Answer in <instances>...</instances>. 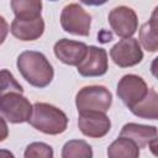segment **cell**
Returning <instances> with one entry per match:
<instances>
[{"instance_id":"1","label":"cell","mask_w":158,"mask_h":158,"mask_svg":"<svg viewBox=\"0 0 158 158\" xmlns=\"http://www.w3.org/2000/svg\"><path fill=\"white\" fill-rule=\"evenodd\" d=\"M17 69L23 79L36 88H46L51 84L54 70L46 56L36 51H25L17 57Z\"/></svg>"},{"instance_id":"2","label":"cell","mask_w":158,"mask_h":158,"mask_svg":"<svg viewBox=\"0 0 158 158\" xmlns=\"http://www.w3.org/2000/svg\"><path fill=\"white\" fill-rule=\"evenodd\" d=\"M30 125L46 135H59L67 130L68 117L58 107L47 102H36L32 105Z\"/></svg>"},{"instance_id":"3","label":"cell","mask_w":158,"mask_h":158,"mask_svg":"<svg viewBox=\"0 0 158 158\" xmlns=\"http://www.w3.org/2000/svg\"><path fill=\"white\" fill-rule=\"evenodd\" d=\"M112 104V95L109 89L102 85H90L81 88L75 96L78 112L99 111L106 112Z\"/></svg>"},{"instance_id":"4","label":"cell","mask_w":158,"mask_h":158,"mask_svg":"<svg viewBox=\"0 0 158 158\" xmlns=\"http://www.w3.org/2000/svg\"><path fill=\"white\" fill-rule=\"evenodd\" d=\"M32 114L31 102L22 93H9L0 98V116L11 123L28 122Z\"/></svg>"},{"instance_id":"5","label":"cell","mask_w":158,"mask_h":158,"mask_svg":"<svg viewBox=\"0 0 158 158\" xmlns=\"http://www.w3.org/2000/svg\"><path fill=\"white\" fill-rule=\"evenodd\" d=\"M60 25L65 32L85 37L90 33L91 16L79 4H68L62 10Z\"/></svg>"},{"instance_id":"6","label":"cell","mask_w":158,"mask_h":158,"mask_svg":"<svg viewBox=\"0 0 158 158\" xmlns=\"http://www.w3.org/2000/svg\"><path fill=\"white\" fill-rule=\"evenodd\" d=\"M148 90L146 81L136 74L123 75L117 84V95L130 110L147 96Z\"/></svg>"},{"instance_id":"7","label":"cell","mask_w":158,"mask_h":158,"mask_svg":"<svg viewBox=\"0 0 158 158\" xmlns=\"http://www.w3.org/2000/svg\"><path fill=\"white\" fill-rule=\"evenodd\" d=\"M110 57L116 65L127 68L138 64L143 59V52L138 41L133 37H130L118 41L110 49Z\"/></svg>"},{"instance_id":"8","label":"cell","mask_w":158,"mask_h":158,"mask_svg":"<svg viewBox=\"0 0 158 158\" xmlns=\"http://www.w3.org/2000/svg\"><path fill=\"white\" fill-rule=\"evenodd\" d=\"M107 20L112 31L122 38H130L138 26L136 12L127 6L114 7L109 14Z\"/></svg>"},{"instance_id":"9","label":"cell","mask_w":158,"mask_h":158,"mask_svg":"<svg viewBox=\"0 0 158 158\" xmlns=\"http://www.w3.org/2000/svg\"><path fill=\"white\" fill-rule=\"evenodd\" d=\"M81 77H100L109 69L107 53L104 48L89 46L84 59L77 65Z\"/></svg>"},{"instance_id":"10","label":"cell","mask_w":158,"mask_h":158,"mask_svg":"<svg viewBox=\"0 0 158 158\" xmlns=\"http://www.w3.org/2000/svg\"><path fill=\"white\" fill-rule=\"evenodd\" d=\"M78 126L83 135L91 138H100L110 131L111 121L104 112L85 111L79 114Z\"/></svg>"},{"instance_id":"11","label":"cell","mask_w":158,"mask_h":158,"mask_svg":"<svg viewBox=\"0 0 158 158\" xmlns=\"http://www.w3.org/2000/svg\"><path fill=\"white\" fill-rule=\"evenodd\" d=\"M120 137H125L132 141L138 148H146L148 146L152 149L153 154H157L156 152L157 128L154 126H146V125L130 122L122 127L120 132Z\"/></svg>"},{"instance_id":"12","label":"cell","mask_w":158,"mask_h":158,"mask_svg":"<svg viewBox=\"0 0 158 158\" xmlns=\"http://www.w3.org/2000/svg\"><path fill=\"white\" fill-rule=\"evenodd\" d=\"M53 49L56 57L64 64L78 65L84 59L88 51V46L83 42L62 38L58 42H56Z\"/></svg>"},{"instance_id":"13","label":"cell","mask_w":158,"mask_h":158,"mask_svg":"<svg viewBox=\"0 0 158 158\" xmlns=\"http://www.w3.org/2000/svg\"><path fill=\"white\" fill-rule=\"evenodd\" d=\"M11 33L21 41H35L40 38L44 31V21L42 17L32 20L15 19L11 23Z\"/></svg>"},{"instance_id":"14","label":"cell","mask_w":158,"mask_h":158,"mask_svg":"<svg viewBox=\"0 0 158 158\" xmlns=\"http://www.w3.org/2000/svg\"><path fill=\"white\" fill-rule=\"evenodd\" d=\"M15 19L32 20L41 17L42 2L38 0H12L10 2Z\"/></svg>"},{"instance_id":"15","label":"cell","mask_w":158,"mask_h":158,"mask_svg":"<svg viewBox=\"0 0 158 158\" xmlns=\"http://www.w3.org/2000/svg\"><path fill=\"white\" fill-rule=\"evenodd\" d=\"M157 7L154 9L151 20L141 26L139 41L144 49L148 52H156L158 49V33H157Z\"/></svg>"},{"instance_id":"16","label":"cell","mask_w":158,"mask_h":158,"mask_svg":"<svg viewBox=\"0 0 158 158\" xmlns=\"http://www.w3.org/2000/svg\"><path fill=\"white\" fill-rule=\"evenodd\" d=\"M109 158H139V148L130 139L118 137L107 148Z\"/></svg>"},{"instance_id":"17","label":"cell","mask_w":158,"mask_h":158,"mask_svg":"<svg viewBox=\"0 0 158 158\" xmlns=\"http://www.w3.org/2000/svg\"><path fill=\"white\" fill-rule=\"evenodd\" d=\"M158 95L156 93L154 89H149L147 96L139 102L137 104L135 107L131 109L132 114H135L138 117L142 118H149V120H156L158 116Z\"/></svg>"},{"instance_id":"18","label":"cell","mask_w":158,"mask_h":158,"mask_svg":"<svg viewBox=\"0 0 158 158\" xmlns=\"http://www.w3.org/2000/svg\"><path fill=\"white\" fill-rule=\"evenodd\" d=\"M62 158H93V149L83 139H72L63 146Z\"/></svg>"},{"instance_id":"19","label":"cell","mask_w":158,"mask_h":158,"mask_svg":"<svg viewBox=\"0 0 158 158\" xmlns=\"http://www.w3.org/2000/svg\"><path fill=\"white\" fill-rule=\"evenodd\" d=\"M23 93V88L7 69L0 70V98L9 93Z\"/></svg>"},{"instance_id":"20","label":"cell","mask_w":158,"mask_h":158,"mask_svg":"<svg viewBox=\"0 0 158 158\" xmlns=\"http://www.w3.org/2000/svg\"><path fill=\"white\" fill-rule=\"evenodd\" d=\"M23 158H53V149L47 143L32 142L26 147Z\"/></svg>"},{"instance_id":"21","label":"cell","mask_w":158,"mask_h":158,"mask_svg":"<svg viewBox=\"0 0 158 158\" xmlns=\"http://www.w3.org/2000/svg\"><path fill=\"white\" fill-rule=\"evenodd\" d=\"M7 33H9V23L2 16H0V44L4 43Z\"/></svg>"},{"instance_id":"22","label":"cell","mask_w":158,"mask_h":158,"mask_svg":"<svg viewBox=\"0 0 158 158\" xmlns=\"http://www.w3.org/2000/svg\"><path fill=\"white\" fill-rule=\"evenodd\" d=\"M7 136H9V128H7L6 121L0 116V142L6 139Z\"/></svg>"},{"instance_id":"23","label":"cell","mask_w":158,"mask_h":158,"mask_svg":"<svg viewBox=\"0 0 158 158\" xmlns=\"http://www.w3.org/2000/svg\"><path fill=\"white\" fill-rule=\"evenodd\" d=\"M0 158H15V156L7 149H0Z\"/></svg>"}]
</instances>
